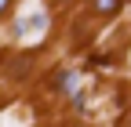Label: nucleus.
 <instances>
[{
	"mask_svg": "<svg viewBox=\"0 0 131 127\" xmlns=\"http://www.w3.org/2000/svg\"><path fill=\"white\" fill-rule=\"evenodd\" d=\"M120 7H124V0H91V11H95V15H106V18L117 15Z\"/></svg>",
	"mask_w": 131,
	"mask_h": 127,
	"instance_id": "2",
	"label": "nucleus"
},
{
	"mask_svg": "<svg viewBox=\"0 0 131 127\" xmlns=\"http://www.w3.org/2000/svg\"><path fill=\"white\" fill-rule=\"evenodd\" d=\"M7 7H11V0H0V15H4V11H7Z\"/></svg>",
	"mask_w": 131,
	"mask_h": 127,
	"instance_id": "4",
	"label": "nucleus"
},
{
	"mask_svg": "<svg viewBox=\"0 0 131 127\" xmlns=\"http://www.w3.org/2000/svg\"><path fill=\"white\" fill-rule=\"evenodd\" d=\"M44 26H47V15L44 11H33L29 18H22L18 26H15V33H18V36H29V33H40Z\"/></svg>",
	"mask_w": 131,
	"mask_h": 127,
	"instance_id": "1",
	"label": "nucleus"
},
{
	"mask_svg": "<svg viewBox=\"0 0 131 127\" xmlns=\"http://www.w3.org/2000/svg\"><path fill=\"white\" fill-rule=\"evenodd\" d=\"M58 4H66V0H58Z\"/></svg>",
	"mask_w": 131,
	"mask_h": 127,
	"instance_id": "6",
	"label": "nucleus"
},
{
	"mask_svg": "<svg viewBox=\"0 0 131 127\" xmlns=\"http://www.w3.org/2000/svg\"><path fill=\"white\" fill-rule=\"evenodd\" d=\"M124 123H131V116H127V120H124Z\"/></svg>",
	"mask_w": 131,
	"mask_h": 127,
	"instance_id": "5",
	"label": "nucleus"
},
{
	"mask_svg": "<svg viewBox=\"0 0 131 127\" xmlns=\"http://www.w3.org/2000/svg\"><path fill=\"white\" fill-rule=\"evenodd\" d=\"M73 84H77V73H62V76H58V87H62V91H77Z\"/></svg>",
	"mask_w": 131,
	"mask_h": 127,
	"instance_id": "3",
	"label": "nucleus"
}]
</instances>
